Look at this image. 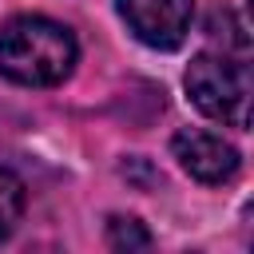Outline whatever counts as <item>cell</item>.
Here are the masks:
<instances>
[{
  "mask_svg": "<svg viewBox=\"0 0 254 254\" xmlns=\"http://www.w3.org/2000/svg\"><path fill=\"white\" fill-rule=\"evenodd\" d=\"M171 151H175L179 167L198 183H226L238 171V151L222 135H210V131H198V127L179 131L171 139Z\"/></svg>",
  "mask_w": 254,
  "mask_h": 254,
  "instance_id": "cell-4",
  "label": "cell"
},
{
  "mask_svg": "<svg viewBox=\"0 0 254 254\" xmlns=\"http://www.w3.org/2000/svg\"><path fill=\"white\" fill-rule=\"evenodd\" d=\"M187 95L190 103L226 127L246 131L250 127V99H254V79L246 60H234L230 52H202L187 67Z\"/></svg>",
  "mask_w": 254,
  "mask_h": 254,
  "instance_id": "cell-2",
  "label": "cell"
},
{
  "mask_svg": "<svg viewBox=\"0 0 254 254\" xmlns=\"http://www.w3.org/2000/svg\"><path fill=\"white\" fill-rule=\"evenodd\" d=\"M107 246L111 250H147L151 246V234L139 218L131 214H111L107 218Z\"/></svg>",
  "mask_w": 254,
  "mask_h": 254,
  "instance_id": "cell-7",
  "label": "cell"
},
{
  "mask_svg": "<svg viewBox=\"0 0 254 254\" xmlns=\"http://www.w3.org/2000/svg\"><path fill=\"white\" fill-rule=\"evenodd\" d=\"M75 36L48 16H16L0 28V71L24 87H52L75 67Z\"/></svg>",
  "mask_w": 254,
  "mask_h": 254,
  "instance_id": "cell-1",
  "label": "cell"
},
{
  "mask_svg": "<svg viewBox=\"0 0 254 254\" xmlns=\"http://www.w3.org/2000/svg\"><path fill=\"white\" fill-rule=\"evenodd\" d=\"M115 4H119V16L127 20V28L147 48L171 52L190 32L194 0H115Z\"/></svg>",
  "mask_w": 254,
  "mask_h": 254,
  "instance_id": "cell-3",
  "label": "cell"
},
{
  "mask_svg": "<svg viewBox=\"0 0 254 254\" xmlns=\"http://www.w3.org/2000/svg\"><path fill=\"white\" fill-rule=\"evenodd\" d=\"M206 32H210L214 40H222V52H238V56H246V52H250V36H246L242 20H238L230 8H214V12H210Z\"/></svg>",
  "mask_w": 254,
  "mask_h": 254,
  "instance_id": "cell-6",
  "label": "cell"
},
{
  "mask_svg": "<svg viewBox=\"0 0 254 254\" xmlns=\"http://www.w3.org/2000/svg\"><path fill=\"white\" fill-rule=\"evenodd\" d=\"M20 214H24V183L8 167H0V242L16 230Z\"/></svg>",
  "mask_w": 254,
  "mask_h": 254,
  "instance_id": "cell-5",
  "label": "cell"
}]
</instances>
